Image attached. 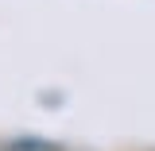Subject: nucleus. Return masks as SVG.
<instances>
[]
</instances>
